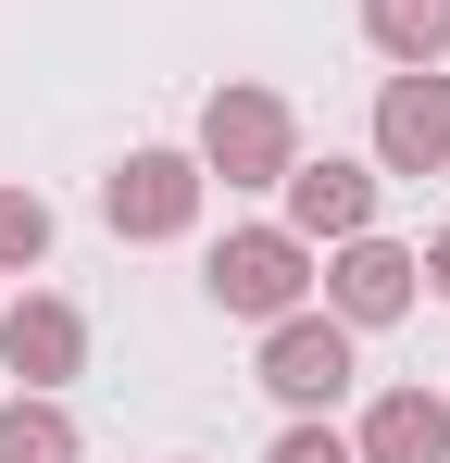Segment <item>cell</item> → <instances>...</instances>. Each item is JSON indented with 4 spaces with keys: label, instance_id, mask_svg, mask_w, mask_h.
Returning <instances> with one entry per match:
<instances>
[{
    "label": "cell",
    "instance_id": "1",
    "mask_svg": "<svg viewBox=\"0 0 450 463\" xmlns=\"http://www.w3.org/2000/svg\"><path fill=\"white\" fill-rule=\"evenodd\" d=\"M300 163V126L276 88H213L201 100V175H225V188H288Z\"/></svg>",
    "mask_w": 450,
    "mask_h": 463
},
{
    "label": "cell",
    "instance_id": "2",
    "mask_svg": "<svg viewBox=\"0 0 450 463\" xmlns=\"http://www.w3.org/2000/svg\"><path fill=\"white\" fill-rule=\"evenodd\" d=\"M201 276H213V301H225V313L276 326V313L313 301V238H300V226H225Z\"/></svg>",
    "mask_w": 450,
    "mask_h": 463
},
{
    "label": "cell",
    "instance_id": "3",
    "mask_svg": "<svg viewBox=\"0 0 450 463\" xmlns=\"http://www.w3.org/2000/svg\"><path fill=\"white\" fill-rule=\"evenodd\" d=\"M201 151H126L113 175H100V213H113V238H188L201 226Z\"/></svg>",
    "mask_w": 450,
    "mask_h": 463
},
{
    "label": "cell",
    "instance_id": "4",
    "mask_svg": "<svg viewBox=\"0 0 450 463\" xmlns=\"http://www.w3.org/2000/svg\"><path fill=\"white\" fill-rule=\"evenodd\" d=\"M375 175H450V76L400 63L375 88Z\"/></svg>",
    "mask_w": 450,
    "mask_h": 463
},
{
    "label": "cell",
    "instance_id": "5",
    "mask_svg": "<svg viewBox=\"0 0 450 463\" xmlns=\"http://www.w3.org/2000/svg\"><path fill=\"white\" fill-rule=\"evenodd\" d=\"M250 376L276 388L288 413H325V401L351 388V326H338V313H276V326H263V364H250Z\"/></svg>",
    "mask_w": 450,
    "mask_h": 463
},
{
    "label": "cell",
    "instance_id": "6",
    "mask_svg": "<svg viewBox=\"0 0 450 463\" xmlns=\"http://www.w3.org/2000/svg\"><path fill=\"white\" fill-rule=\"evenodd\" d=\"M413 288H426V250H400V238H338V263H325V313L363 338V326H400L413 313Z\"/></svg>",
    "mask_w": 450,
    "mask_h": 463
},
{
    "label": "cell",
    "instance_id": "7",
    "mask_svg": "<svg viewBox=\"0 0 450 463\" xmlns=\"http://www.w3.org/2000/svg\"><path fill=\"white\" fill-rule=\"evenodd\" d=\"M0 364H13L25 388L88 376V313H75V301H51V288H25V301L0 313Z\"/></svg>",
    "mask_w": 450,
    "mask_h": 463
},
{
    "label": "cell",
    "instance_id": "8",
    "mask_svg": "<svg viewBox=\"0 0 450 463\" xmlns=\"http://www.w3.org/2000/svg\"><path fill=\"white\" fill-rule=\"evenodd\" d=\"M288 226L313 238V250H338V238H363L375 226V163H288Z\"/></svg>",
    "mask_w": 450,
    "mask_h": 463
},
{
    "label": "cell",
    "instance_id": "9",
    "mask_svg": "<svg viewBox=\"0 0 450 463\" xmlns=\"http://www.w3.org/2000/svg\"><path fill=\"white\" fill-rule=\"evenodd\" d=\"M363 463H450V401L438 388H388L363 413Z\"/></svg>",
    "mask_w": 450,
    "mask_h": 463
},
{
    "label": "cell",
    "instance_id": "10",
    "mask_svg": "<svg viewBox=\"0 0 450 463\" xmlns=\"http://www.w3.org/2000/svg\"><path fill=\"white\" fill-rule=\"evenodd\" d=\"M0 463H88V439H75V413L51 388H13L0 401Z\"/></svg>",
    "mask_w": 450,
    "mask_h": 463
},
{
    "label": "cell",
    "instance_id": "11",
    "mask_svg": "<svg viewBox=\"0 0 450 463\" xmlns=\"http://www.w3.org/2000/svg\"><path fill=\"white\" fill-rule=\"evenodd\" d=\"M363 38L388 63H450V0H363Z\"/></svg>",
    "mask_w": 450,
    "mask_h": 463
},
{
    "label": "cell",
    "instance_id": "12",
    "mask_svg": "<svg viewBox=\"0 0 450 463\" xmlns=\"http://www.w3.org/2000/svg\"><path fill=\"white\" fill-rule=\"evenodd\" d=\"M25 263H51V201L38 188H0V276H25Z\"/></svg>",
    "mask_w": 450,
    "mask_h": 463
},
{
    "label": "cell",
    "instance_id": "13",
    "mask_svg": "<svg viewBox=\"0 0 450 463\" xmlns=\"http://www.w3.org/2000/svg\"><path fill=\"white\" fill-rule=\"evenodd\" d=\"M263 463H363V439H338V426H313V413H300V426H288Z\"/></svg>",
    "mask_w": 450,
    "mask_h": 463
},
{
    "label": "cell",
    "instance_id": "14",
    "mask_svg": "<svg viewBox=\"0 0 450 463\" xmlns=\"http://www.w3.org/2000/svg\"><path fill=\"white\" fill-rule=\"evenodd\" d=\"M426 288H438V301H450V226L426 238Z\"/></svg>",
    "mask_w": 450,
    "mask_h": 463
}]
</instances>
